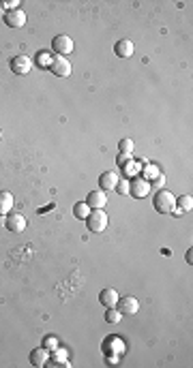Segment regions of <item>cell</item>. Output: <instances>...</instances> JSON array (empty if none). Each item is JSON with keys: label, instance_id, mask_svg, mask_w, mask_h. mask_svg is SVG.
<instances>
[{"label": "cell", "instance_id": "14", "mask_svg": "<svg viewBox=\"0 0 193 368\" xmlns=\"http://www.w3.org/2000/svg\"><path fill=\"white\" fill-rule=\"evenodd\" d=\"M133 51H136V49H133V43L129 39H120L114 45V54L118 58H129V56H133Z\"/></svg>", "mask_w": 193, "mask_h": 368}, {"label": "cell", "instance_id": "13", "mask_svg": "<svg viewBox=\"0 0 193 368\" xmlns=\"http://www.w3.org/2000/svg\"><path fill=\"white\" fill-rule=\"evenodd\" d=\"M99 302H101L105 308H112V306H116V302H118V291H116L114 287H107V289H103L101 293H99Z\"/></svg>", "mask_w": 193, "mask_h": 368}, {"label": "cell", "instance_id": "28", "mask_svg": "<svg viewBox=\"0 0 193 368\" xmlns=\"http://www.w3.org/2000/svg\"><path fill=\"white\" fill-rule=\"evenodd\" d=\"M0 137H3V131H0Z\"/></svg>", "mask_w": 193, "mask_h": 368}, {"label": "cell", "instance_id": "3", "mask_svg": "<svg viewBox=\"0 0 193 368\" xmlns=\"http://www.w3.org/2000/svg\"><path fill=\"white\" fill-rule=\"evenodd\" d=\"M49 71H52L56 77H69L71 75V62L65 56H56L49 60Z\"/></svg>", "mask_w": 193, "mask_h": 368}, {"label": "cell", "instance_id": "5", "mask_svg": "<svg viewBox=\"0 0 193 368\" xmlns=\"http://www.w3.org/2000/svg\"><path fill=\"white\" fill-rule=\"evenodd\" d=\"M11 71L15 75H28L32 71V60L26 54H18L11 60Z\"/></svg>", "mask_w": 193, "mask_h": 368}, {"label": "cell", "instance_id": "19", "mask_svg": "<svg viewBox=\"0 0 193 368\" xmlns=\"http://www.w3.org/2000/svg\"><path fill=\"white\" fill-rule=\"evenodd\" d=\"M105 321L107 323H118L120 321V313H118V308H107L105 311Z\"/></svg>", "mask_w": 193, "mask_h": 368}, {"label": "cell", "instance_id": "8", "mask_svg": "<svg viewBox=\"0 0 193 368\" xmlns=\"http://www.w3.org/2000/svg\"><path fill=\"white\" fill-rule=\"evenodd\" d=\"M129 193L133 195V197H146L148 193H150V182L146 178H133V180H129Z\"/></svg>", "mask_w": 193, "mask_h": 368}, {"label": "cell", "instance_id": "20", "mask_svg": "<svg viewBox=\"0 0 193 368\" xmlns=\"http://www.w3.org/2000/svg\"><path fill=\"white\" fill-rule=\"evenodd\" d=\"M118 150L122 154H131L133 152V139H120L118 141Z\"/></svg>", "mask_w": 193, "mask_h": 368}, {"label": "cell", "instance_id": "6", "mask_svg": "<svg viewBox=\"0 0 193 368\" xmlns=\"http://www.w3.org/2000/svg\"><path fill=\"white\" fill-rule=\"evenodd\" d=\"M5 24L9 26V28H24L26 26V13L22 11V9H13V11H7L5 13Z\"/></svg>", "mask_w": 193, "mask_h": 368}, {"label": "cell", "instance_id": "24", "mask_svg": "<svg viewBox=\"0 0 193 368\" xmlns=\"http://www.w3.org/2000/svg\"><path fill=\"white\" fill-rule=\"evenodd\" d=\"M7 9H9V11H13V9H20V3L18 0H7V3H3Z\"/></svg>", "mask_w": 193, "mask_h": 368}, {"label": "cell", "instance_id": "4", "mask_svg": "<svg viewBox=\"0 0 193 368\" xmlns=\"http://www.w3.org/2000/svg\"><path fill=\"white\" fill-rule=\"evenodd\" d=\"M52 49L56 51V56H65L73 51V39L67 37V34H58L52 39Z\"/></svg>", "mask_w": 193, "mask_h": 368}, {"label": "cell", "instance_id": "22", "mask_svg": "<svg viewBox=\"0 0 193 368\" xmlns=\"http://www.w3.org/2000/svg\"><path fill=\"white\" fill-rule=\"evenodd\" d=\"M116 191H118L120 195H127L129 193V180H120V182L116 184Z\"/></svg>", "mask_w": 193, "mask_h": 368}, {"label": "cell", "instance_id": "26", "mask_svg": "<svg viewBox=\"0 0 193 368\" xmlns=\"http://www.w3.org/2000/svg\"><path fill=\"white\" fill-rule=\"evenodd\" d=\"M148 176H150V178H153V176H159V169H157L155 165H150V167H148Z\"/></svg>", "mask_w": 193, "mask_h": 368}, {"label": "cell", "instance_id": "2", "mask_svg": "<svg viewBox=\"0 0 193 368\" xmlns=\"http://www.w3.org/2000/svg\"><path fill=\"white\" fill-rule=\"evenodd\" d=\"M84 220H86V227L92 234H99V231H103L107 227V214L103 210H90V214Z\"/></svg>", "mask_w": 193, "mask_h": 368}, {"label": "cell", "instance_id": "23", "mask_svg": "<svg viewBox=\"0 0 193 368\" xmlns=\"http://www.w3.org/2000/svg\"><path fill=\"white\" fill-rule=\"evenodd\" d=\"M116 163H118V165H120V167H124V165H129V163H131V154H122V152H120V154H118V157H116Z\"/></svg>", "mask_w": 193, "mask_h": 368}, {"label": "cell", "instance_id": "7", "mask_svg": "<svg viewBox=\"0 0 193 368\" xmlns=\"http://www.w3.org/2000/svg\"><path fill=\"white\" fill-rule=\"evenodd\" d=\"M5 225L9 231H13V234H22V231L26 229V216L20 212H11L9 216L5 218Z\"/></svg>", "mask_w": 193, "mask_h": 368}, {"label": "cell", "instance_id": "21", "mask_svg": "<svg viewBox=\"0 0 193 368\" xmlns=\"http://www.w3.org/2000/svg\"><path fill=\"white\" fill-rule=\"evenodd\" d=\"M43 347L49 351V349H56L58 347V340H56V336H45L43 338Z\"/></svg>", "mask_w": 193, "mask_h": 368}, {"label": "cell", "instance_id": "1", "mask_svg": "<svg viewBox=\"0 0 193 368\" xmlns=\"http://www.w3.org/2000/svg\"><path fill=\"white\" fill-rule=\"evenodd\" d=\"M153 205H155V210L159 214H172L176 210V197L170 191H163V188H161V191L155 195Z\"/></svg>", "mask_w": 193, "mask_h": 368}, {"label": "cell", "instance_id": "12", "mask_svg": "<svg viewBox=\"0 0 193 368\" xmlns=\"http://www.w3.org/2000/svg\"><path fill=\"white\" fill-rule=\"evenodd\" d=\"M116 184H118V174H116V171H103V174L99 176V186H101V191H114Z\"/></svg>", "mask_w": 193, "mask_h": 368}, {"label": "cell", "instance_id": "18", "mask_svg": "<svg viewBox=\"0 0 193 368\" xmlns=\"http://www.w3.org/2000/svg\"><path fill=\"white\" fill-rule=\"evenodd\" d=\"M88 214H90V208L86 205V201H78V203L73 205V216H75V218L84 220V218L88 216Z\"/></svg>", "mask_w": 193, "mask_h": 368}, {"label": "cell", "instance_id": "16", "mask_svg": "<svg viewBox=\"0 0 193 368\" xmlns=\"http://www.w3.org/2000/svg\"><path fill=\"white\" fill-rule=\"evenodd\" d=\"M52 366H69V355H67L65 349H56L52 355H49V362Z\"/></svg>", "mask_w": 193, "mask_h": 368}, {"label": "cell", "instance_id": "25", "mask_svg": "<svg viewBox=\"0 0 193 368\" xmlns=\"http://www.w3.org/2000/svg\"><path fill=\"white\" fill-rule=\"evenodd\" d=\"M163 182H165V176H163V174H159V176H157L155 186H157V188H161V186H163Z\"/></svg>", "mask_w": 193, "mask_h": 368}, {"label": "cell", "instance_id": "10", "mask_svg": "<svg viewBox=\"0 0 193 368\" xmlns=\"http://www.w3.org/2000/svg\"><path fill=\"white\" fill-rule=\"evenodd\" d=\"M105 203H107V197L103 191H90L86 195V205L90 210H103Z\"/></svg>", "mask_w": 193, "mask_h": 368}, {"label": "cell", "instance_id": "9", "mask_svg": "<svg viewBox=\"0 0 193 368\" xmlns=\"http://www.w3.org/2000/svg\"><path fill=\"white\" fill-rule=\"evenodd\" d=\"M116 308H118L120 315H136L140 311V302L136 298H118V302H116Z\"/></svg>", "mask_w": 193, "mask_h": 368}, {"label": "cell", "instance_id": "15", "mask_svg": "<svg viewBox=\"0 0 193 368\" xmlns=\"http://www.w3.org/2000/svg\"><path fill=\"white\" fill-rule=\"evenodd\" d=\"M13 208V195L9 191H0V216H7Z\"/></svg>", "mask_w": 193, "mask_h": 368}, {"label": "cell", "instance_id": "27", "mask_svg": "<svg viewBox=\"0 0 193 368\" xmlns=\"http://www.w3.org/2000/svg\"><path fill=\"white\" fill-rule=\"evenodd\" d=\"M0 15L5 17V5H3V3H0Z\"/></svg>", "mask_w": 193, "mask_h": 368}, {"label": "cell", "instance_id": "11", "mask_svg": "<svg viewBox=\"0 0 193 368\" xmlns=\"http://www.w3.org/2000/svg\"><path fill=\"white\" fill-rule=\"evenodd\" d=\"M47 362H49V351L45 347H39V349L30 351V364L32 366L43 368V366H47Z\"/></svg>", "mask_w": 193, "mask_h": 368}, {"label": "cell", "instance_id": "17", "mask_svg": "<svg viewBox=\"0 0 193 368\" xmlns=\"http://www.w3.org/2000/svg\"><path fill=\"white\" fill-rule=\"evenodd\" d=\"M193 208V197L191 195H182V197H178L176 199V214H182V212H187V210H191Z\"/></svg>", "mask_w": 193, "mask_h": 368}]
</instances>
